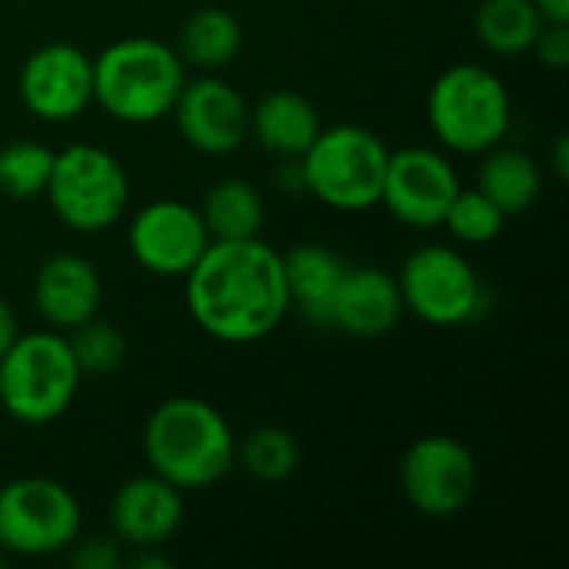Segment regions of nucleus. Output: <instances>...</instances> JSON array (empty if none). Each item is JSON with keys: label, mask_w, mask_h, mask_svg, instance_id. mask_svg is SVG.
I'll return each mask as SVG.
<instances>
[{"label": "nucleus", "mask_w": 569, "mask_h": 569, "mask_svg": "<svg viewBox=\"0 0 569 569\" xmlns=\"http://www.w3.org/2000/svg\"><path fill=\"white\" fill-rule=\"evenodd\" d=\"M3 563H7V553H3V550H0V567H3Z\"/></svg>", "instance_id": "34"}, {"label": "nucleus", "mask_w": 569, "mask_h": 569, "mask_svg": "<svg viewBox=\"0 0 569 569\" xmlns=\"http://www.w3.org/2000/svg\"><path fill=\"white\" fill-rule=\"evenodd\" d=\"M347 273V263L327 243H297L283 253V280L290 310H300L310 323L327 327L330 300Z\"/></svg>", "instance_id": "19"}, {"label": "nucleus", "mask_w": 569, "mask_h": 569, "mask_svg": "<svg viewBox=\"0 0 569 569\" xmlns=\"http://www.w3.org/2000/svg\"><path fill=\"white\" fill-rule=\"evenodd\" d=\"M173 50L180 53L183 67L197 73H220L240 57L243 27L223 7H200L183 20Z\"/></svg>", "instance_id": "21"}, {"label": "nucleus", "mask_w": 569, "mask_h": 569, "mask_svg": "<svg viewBox=\"0 0 569 569\" xmlns=\"http://www.w3.org/2000/svg\"><path fill=\"white\" fill-rule=\"evenodd\" d=\"M427 123L450 153L480 157L513 127V100L500 73L483 63L447 67L427 93Z\"/></svg>", "instance_id": "4"}, {"label": "nucleus", "mask_w": 569, "mask_h": 569, "mask_svg": "<svg viewBox=\"0 0 569 569\" xmlns=\"http://www.w3.org/2000/svg\"><path fill=\"white\" fill-rule=\"evenodd\" d=\"M43 197L67 230L107 233L130 207V177L110 150L97 143H67L63 150H53Z\"/></svg>", "instance_id": "7"}, {"label": "nucleus", "mask_w": 569, "mask_h": 569, "mask_svg": "<svg viewBox=\"0 0 569 569\" xmlns=\"http://www.w3.org/2000/svg\"><path fill=\"white\" fill-rule=\"evenodd\" d=\"M440 227H447L457 243L483 247V243H493L503 233L507 213L487 193H480L477 187H470V190L460 187L453 203L447 207V217H443Z\"/></svg>", "instance_id": "26"}, {"label": "nucleus", "mask_w": 569, "mask_h": 569, "mask_svg": "<svg viewBox=\"0 0 569 569\" xmlns=\"http://www.w3.org/2000/svg\"><path fill=\"white\" fill-rule=\"evenodd\" d=\"M20 103L43 123H70L93 103V57L53 40L27 53L17 77Z\"/></svg>", "instance_id": "13"}, {"label": "nucleus", "mask_w": 569, "mask_h": 569, "mask_svg": "<svg viewBox=\"0 0 569 569\" xmlns=\"http://www.w3.org/2000/svg\"><path fill=\"white\" fill-rule=\"evenodd\" d=\"M183 490H177L153 470L120 483L107 510L113 537L130 550L170 543L183 523Z\"/></svg>", "instance_id": "15"}, {"label": "nucleus", "mask_w": 569, "mask_h": 569, "mask_svg": "<svg viewBox=\"0 0 569 569\" xmlns=\"http://www.w3.org/2000/svg\"><path fill=\"white\" fill-rule=\"evenodd\" d=\"M210 247L200 207L173 197L143 203L127 223V250L133 263L153 277H187Z\"/></svg>", "instance_id": "12"}, {"label": "nucleus", "mask_w": 569, "mask_h": 569, "mask_svg": "<svg viewBox=\"0 0 569 569\" xmlns=\"http://www.w3.org/2000/svg\"><path fill=\"white\" fill-rule=\"evenodd\" d=\"M543 23L533 0H483L473 17L477 40L497 57L530 53Z\"/></svg>", "instance_id": "23"}, {"label": "nucleus", "mask_w": 569, "mask_h": 569, "mask_svg": "<svg viewBox=\"0 0 569 569\" xmlns=\"http://www.w3.org/2000/svg\"><path fill=\"white\" fill-rule=\"evenodd\" d=\"M67 340H70V350L77 357V367L83 377H107V373L120 370L127 360V337L113 323L100 320V313L90 317L87 323L73 327L67 333Z\"/></svg>", "instance_id": "27"}, {"label": "nucleus", "mask_w": 569, "mask_h": 569, "mask_svg": "<svg viewBox=\"0 0 569 569\" xmlns=\"http://www.w3.org/2000/svg\"><path fill=\"white\" fill-rule=\"evenodd\" d=\"M550 167H553V173H557L560 180H567L569 177V137L567 133H557V140H553V153H550Z\"/></svg>", "instance_id": "32"}, {"label": "nucleus", "mask_w": 569, "mask_h": 569, "mask_svg": "<svg viewBox=\"0 0 569 569\" xmlns=\"http://www.w3.org/2000/svg\"><path fill=\"white\" fill-rule=\"evenodd\" d=\"M323 130L317 107L297 90H273L250 107V137L280 160H300Z\"/></svg>", "instance_id": "18"}, {"label": "nucleus", "mask_w": 569, "mask_h": 569, "mask_svg": "<svg viewBox=\"0 0 569 569\" xmlns=\"http://www.w3.org/2000/svg\"><path fill=\"white\" fill-rule=\"evenodd\" d=\"M530 53H537L540 67L563 73L569 67V23H543Z\"/></svg>", "instance_id": "29"}, {"label": "nucleus", "mask_w": 569, "mask_h": 569, "mask_svg": "<svg viewBox=\"0 0 569 569\" xmlns=\"http://www.w3.org/2000/svg\"><path fill=\"white\" fill-rule=\"evenodd\" d=\"M143 457L177 490H210L237 467V433L210 400L167 397L143 423Z\"/></svg>", "instance_id": "2"}, {"label": "nucleus", "mask_w": 569, "mask_h": 569, "mask_svg": "<svg viewBox=\"0 0 569 569\" xmlns=\"http://www.w3.org/2000/svg\"><path fill=\"white\" fill-rule=\"evenodd\" d=\"M397 287L403 313H413L420 323L437 330L467 327L487 310V287L477 267L447 243L413 250L397 273Z\"/></svg>", "instance_id": "9"}, {"label": "nucleus", "mask_w": 569, "mask_h": 569, "mask_svg": "<svg viewBox=\"0 0 569 569\" xmlns=\"http://www.w3.org/2000/svg\"><path fill=\"white\" fill-rule=\"evenodd\" d=\"M200 217L210 230V240H250L260 237L263 230L267 203L250 180L227 177L207 190L200 203Z\"/></svg>", "instance_id": "22"}, {"label": "nucleus", "mask_w": 569, "mask_h": 569, "mask_svg": "<svg viewBox=\"0 0 569 569\" xmlns=\"http://www.w3.org/2000/svg\"><path fill=\"white\" fill-rule=\"evenodd\" d=\"M120 540L117 537H87L73 540L70 563L77 569H117L120 567Z\"/></svg>", "instance_id": "28"}, {"label": "nucleus", "mask_w": 569, "mask_h": 569, "mask_svg": "<svg viewBox=\"0 0 569 569\" xmlns=\"http://www.w3.org/2000/svg\"><path fill=\"white\" fill-rule=\"evenodd\" d=\"M403 317V297L397 277L380 267H347L327 313V327L357 337L380 340Z\"/></svg>", "instance_id": "17"}, {"label": "nucleus", "mask_w": 569, "mask_h": 569, "mask_svg": "<svg viewBox=\"0 0 569 569\" xmlns=\"http://www.w3.org/2000/svg\"><path fill=\"white\" fill-rule=\"evenodd\" d=\"M80 380L67 333L20 330L0 357V407L23 427H47L73 407Z\"/></svg>", "instance_id": "5"}, {"label": "nucleus", "mask_w": 569, "mask_h": 569, "mask_svg": "<svg viewBox=\"0 0 569 569\" xmlns=\"http://www.w3.org/2000/svg\"><path fill=\"white\" fill-rule=\"evenodd\" d=\"M480 157H483L477 170L480 193H487L507 217H517L537 207L543 193V167L537 163V157L510 143H497Z\"/></svg>", "instance_id": "20"}, {"label": "nucleus", "mask_w": 569, "mask_h": 569, "mask_svg": "<svg viewBox=\"0 0 569 569\" xmlns=\"http://www.w3.org/2000/svg\"><path fill=\"white\" fill-rule=\"evenodd\" d=\"M17 333H20V320H17V310L0 297V357H3V350L17 340Z\"/></svg>", "instance_id": "30"}, {"label": "nucleus", "mask_w": 569, "mask_h": 569, "mask_svg": "<svg viewBox=\"0 0 569 569\" xmlns=\"http://www.w3.org/2000/svg\"><path fill=\"white\" fill-rule=\"evenodd\" d=\"M480 487L477 457L450 433H427L413 440L400 460V490L407 503L430 520L463 513Z\"/></svg>", "instance_id": "10"}, {"label": "nucleus", "mask_w": 569, "mask_h": 569, "mask_svg": "<svg viewBox=\"0 0 569 569\" xmlns=\"http://www.w3.org/2000/svg\"><path fill=\"white\" fill-rule=\"evenodd\" d=\"M187 67L160 37H120L93 57V103L117 123L147 127L170 117Z\"/></svg>", "instance_id": "3"}, {"label": "nucleus", "mask_w": 569, "mask_h": 569, "mask_svg": "<svg viewBox=\"0 0 569 569\" xmlns=\"http://www.w3.org/2000/svg\"><path fill=\"white\" fill-rule=\"evenodd\" d=\"M387 160L390 147L383 137L357 123H333L317 133L297 163L303 190L317 203L337 213H363L380 207Z\"/></svg>", "instance_id": "6"}, {"label": "nucleus", "mask_w": 569, "mask_h": 569, "mask_svg": "<svg viewBox=\"0 0 569 569\" xmlns=\"http://www.w3.org/2000/svg\"><path fill=\"white\" fill-rule=\"evenodd\" d=\"M133 569H170L173 560L167 553H160V547H147V550H137V557L130 560Z\"/></svg>", "instance_id": "31"}, {"label": "nucleus", "mask_w": 569, "mask_h": 569, "mask_svg": "<svg viewBox=\"0 0 569 569\" xmlns=\"http://www.w3.org/2000/svg\"><path fill=\"white\" fill-rule=\"evenodd\" d=\"M170 117L183 143L207 157H230L250 137V103L220 73L187 77Z\"/></svg>", "instance_id": "14"}, {"label": "nucleus", "mask_w": 569, "mask_h": 569, "mask_svg": "<svg viewBox=\"0 0 569 569\" xmlns=\"http://www.w3.org/2000/svg\"><path fill=\"white\" fill-rule=\"evenodd\" d=\"M187 313L210 340L247 347L267 340L290 313L283 253L267 240H210L183 277Z\"/></svg>", "instance_id": "1"}, {"label": "nucleus", "mask_w": 569, "mask_h": 569, "mask_svg": "<svg viewBox=\"0 0 569 569\" xmlns=\"http://www.w3.org/2000/svg\"><path fill=\"white\" fill-rule=\"evenodd\" d=\"M460 187V173L443 150L403 147L390 150L380 203L403 227L437 230Z\"/></svg>", "instance_id": "11"}, {"label": "nucleus", "mask_w": 569, "mask_h": 569, "mask_svg": "<svg viewBox=\"0 0 569 569\" xmlns=\"http://www.w3.org/2000/svg\"><path fill=\"white\" fill-rule=\"evenodd\" d=\"M83 530V510L70 487L50 477H17L0 487V550L43 560L67 553Z\"/></svg>", "instance_id": "8"}, {"label": "nucleus", "mask_w": 569, "mask_h": 569, "mask_svg": "<svg viewBox=\"0 0 569 569\" xmlns=\"http://www.w3.org/2000/svg\"><path fill=\"white\" fill-rule=\"evenodd\" d=\"M33 310L43 327L70 333L100 313L103 283L97 267L80 253H53L33 273Z\"/></svg>", "instance_id": "16"}, {"label": "nucleus", "mask_w": 569, "mask_h": 569, "mask_svg": "<svg viewBox=\"0 0 569 569\" xmlns=\"http://www.w3.org/2000/svg\"><path fill=\"white\" fill-rule=\"evenodd\" d=\"M237 467L260 483H283L300 467V443L283 427H257L237 440Z\"/></svg>", "instance_id": "24"}, {"label": "nucleus", "mask_w": 569, "mask_h": 569, "mask_svg": "<svg viewBox=\"0 0 569 569\" xmlns=\"http://www.w3.org/2000/svg\"><path fill=\"white\" fill-rule=\"evenodd\" d=\"M547 23H569V0H533Z\"/></svg>", "instance_id": "33"}, {"label": "nucleus", "mask_w": 569, "mask_h": 569, "mask_svg": "<svg viewBox=\"0 0 569 569\" xmlns=\"http://www.w3.org/2000/svg\"><path fill=\"white\" fill-rule=\"evenodd\" d=\"M53 167V150L30 137L10 140L0 147V193L10 200H33L43 197L47 177Z\"/></svg>", "instance_id": "25"}]
</instances>
